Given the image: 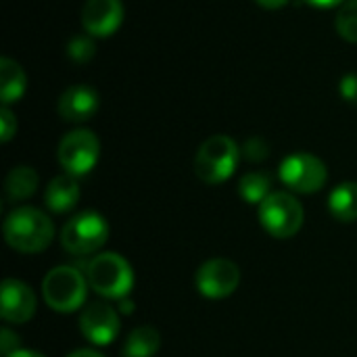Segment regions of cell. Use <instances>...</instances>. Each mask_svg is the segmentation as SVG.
<instances>
[{"label": "cell", "instance_id": "1", "mask_svg": "<svg viewBox=\"0 0 357 357\" xmlns=\"http://www.w3.org/2000/svg\"><path fill=\"white\" fill-rule=\"evenodd\" d=\"M54 236L50 218L36 207H17L4 220V241L19 253H40Z\"/></svg>", "mask_w": 357, "mask_h": 357}, {"label": "cell", "instance_id": "2", "mask_svg": "<svg viewBox=\"0 0 357 357\" xmlns=\"http://www.w3.org/2000/svg\"><path fill=\"white\" fill-rule=\"evenodd\" d=\"M88 284L105 299H126L134 289V270L119 253H100L86 268Z\"/></svg>", "mask_w": 357, "mask_h": 357}, {"label": "cell", "instance_id": "3", "mask_svg": "<svg viewBox=\"0 0 357 357\" xmlns=\"http://www.w3.org/2000/svg\"><path fill=\"white\" fill-rule=\"evenodd\" d=\"M88 278L71 266H59L50 270L42 282V295L50 310L59 314L77 312L88 295Z\"/></svg>", "mask_w": 357, "mask_h": 357}, {"label": "cell", "instance_id": "4", "mask_svg": "<svg viewBox=\"0 0 357 357\" xmlns=\"http://www.w3.org/2000/svg\"><path fill=\"white\" fill-rule=\"evenodd\" d=\"M238 159H241L238 144L230 136L218 134L207 138L199 146L195 157V172L207 184H222L234 174Z\"/></svg>", "mask_w": 357, "mask_h": 357}, {"label": "cell", "instance_id": "5", "mask_svg": "<svg viewBox=\"0 0 357 357\" xmlns=\"http://www.w3.org/2000/svg\"><path fill=\"white\" fill-rule=\"evenodd\" d=\"M305 213L291 192H272L259 205V224L274 238H291L303 226Z\"/></svg>", "mask_w": 357, "mask_h": 357}, {"label": "cell", "instance_id": "6", "mask_svg": "<svg viewBox=\"0 0 357 357\" xmlns=\"http://www.w3.org/2000/svg\"><path fill=\"white\" fill-rule=\"evenodd\" d=\"M109 238V224L96 211L73 215L61 230V245L71 255L96 253Z\"/></svg>", "mask_w": 357, "mask_h": 357}, {"label": "cell", "instance_id": "7", "mask_svg": "<svg viewBox=\"0 0 357 357\" xmlns=\"http://www.w3.org/2000/svg\"><path fill=\"white\" fill-rule=\"evenodd\" d=\"M278 176L284 182L287 188L301 192V195H312L324 188L328 180V172L322 159L310 153H293L289 155L280 167Z\"/></svg>", "mask_w": 357, "mask_h": 357}, {"label": "cell", "instance_id": "8", "mask_svg": "<svg viewBox=\"0 0 357 357\" xmlns=\"http://www.w3.org/2000/svg\"><path fill=\"white\" fill-rule=\"evenodd\" d=\"M100 157V142L90 130H73L59 144V163L69 176H86Z\"/></svg>", "mask_w": 357, "mask_h": 357}, {"label": "cell", "instance_id": "9", "mask_svg": "<svg viewBox=\"0 0 357 357\" xmlns=\"http://www.w3.org/2000/svg\"><path fill=\"white\" fill-rule=\"evenodd\" d=\"M197 291L207 299H226L241 284V270L226 257L207 259L195 276Z\"/></svg>", "mask_w": 357, "mask_h": 357}, {"label": "cell", "instance_id": "10", "mask_svg": "<svg viewBox=\"0 0 357 357\" xmlns=\"http://www.w3.org/2000/svg\"><path fill=\"white\" fill-rule=\"evenodd\" d=\"M82 335L96 347H107L119 335V314L107 303H92L79 316Z\"/></svg>", "mask_w": 357, "mask_h": 357}, {"label": "cell", "instance_id": "11", "mask_svg": "<svg viewBox=\"0 0 357 357\" xmlns=\"http://www.w3.org/2000/svg\"><path fill=\"white\" fill-rule=\"evenodd\" d=\"M38 307L33 291L15 278H6L0 291V316L10 324H25L33 318Z\"/></svg>", "mask_w": 357, "mask_h": 357}, {"label": "cell", "instance_id": "12", "mask_svg": "<svg viewBox=\"0 0 357 357\" xmlns=\"http://www.w3.org/2000/svg\"><path fill=\"white\" fill-rule=\"evenodd\" d=\"M123 21L121 0H86L82 8V25L88 36L107 38L119 29Z\"/></svg>", "mask_w": 357, "mask_h": 357}, {"label": "cell", "instance_id": "13", "mask_svg": "<svg viewBox=\"0 0 357 357\" xmlns=\"http://www.w3.org/2000/svg\"><path fill=\"white\" fill-rule=\"evenodd\" d=\"M98 105H100V100H98V94L94 88L82 86V84L71 86L59 98V115L65 121L79 123V121L90 119L98 111Z\"/></svg>", "mask_w": 357, "mask_h": 357}, {"label": "cell", "instance_id": "14", "mask_svg": "<svg viewBox=\"0 0 357 357\" xmlns=\"http://www.w3.org/2000/svg\"><path fill=\"white\" fill-rule=\"evenodd\" d=\"M79 201V184L75 176L61 174L50 180L44 192V203L52 213H67Z\"/></svg>", "mask_w": 357, "mask_h": 357}, {"label": "cell", "instance_id": "15", "mask_svg": "<svg viewBox=\"0 0 357 357\" xmlns=\"http://www.w3.org/2000/svg\"><path fill=\"white\" fill-rule=\"evenodd\" d=\"M27 88V77L21 69V65L8 56L0 59V98L2 105L8 107L25 94Z\"/></svg>", "mask_w": 357, "mask_h": 357}, {"label": "cell", "instance_id": "16", "mask_svg": "<svg viewBox=\"0 0 357 357\" xmlns=\"http://www.w3.org/2000/svg\"><path fill=\"white\" fill-rule=\"evenodd\" d=\"M328 211L339 222H356L357 182H343L328 195Z\"/></svg>", "mask_w": 357, "mask_h": 357}, {"label": "cell", "instance_id": "17", "mask_svg": "<svg viewBox=\"0 0 357 357\" xmlns=\"http://www.w3.org/2000/svg\"><path fill=\"white\" fill-rule=\"evenodd\" d=\"M161 347V335L153 326H138L130 333L123 357H153Z\"/></svg>", "mask_w": 357, "mask_h": 357}, {"label": "cell", "instance_id": "18", "mask_svg": "<svg viewBox=\"0 0 357 357\" xmlns=\"http://www.w3.org/2000/svg\"><path fill=\"white\" fill-rule=\"evenodd\" d=\"M36 188H38V172L27 165L13 167L4 180V190L10 201L29 199L36 192Z\"/></svg>", "mask_w": 357, "mask_h": 357}, {"label": "cell", "instance_id": "19", "mask_svg": "<svg viewBox=\"0 0 357 357\" xmlns=\"http://www.w3.org/2000/svg\"><path fill=\"white\" fill-rule=\"evenodd\" d=\"M238 195L249 205H261L272 195V176L266 172L245 174L238 182Z\"/></svg>", "mask_w": 357, "mask_h": 357}, {"label": "cell", "instance_id": "20", "mask_svg": "<svg viewBox=\"0 0 357 357\" xmlns=\"http://www.w3.org/2000/svg\"><path fill=\"white\" fill-rule=\"evenodd\" d=\"M335 27L347 42L357 44V0H347L345 4H341Z\"/></svg>", "mask_w": 357, "mask_h": 357}, {"label": "cell", "instance_id": "21", "mask_svg": "<svg viewBox=\"0 0 357 357\" xmlns=\"http://www.w3.org/2000/svg\"><path fill=\"white\" fill-rule=\"evenodd\" d=\"M94 54H96V44L90 36H75L67 44V56L77 65L90 63Z\"/></svg>", "mask_w": 357, "mask_h": 357}, {"label": "cell", "instance_id": "22", "mask_svg": "<svg viewBox=\"0 0 357 357\" xmlns=\"http://www.w3.org/2000/svg\"><path fill=\"white\" fill-rule=\"evenodd\" d=\"M243 155L249 161H264L270 155V146L261 138H249L245 149H243Z\"/></svg>", "mask_w": 357, "mask_h": 357}, {"label": "cell", "instance_id": "23", "mask_svg": "<svg viewBox=\"0 0 357 357\" xmlns=\"http://www.w3.org/2000/svg\"><path fill=\"white\" fill-rule=\"evenodd\" d=\"M0 126H2L0 138H2V142H8L13 138V134L17 132V119L8 111V107H2V111H0Z\"/></svg>", "mask_w": 357, "mask_h": 357}, {"label": "cell", "instance_id": "24", "mask_svg": "<svg viewBox=\"0 0 357 357\" xmlns=\"http://www.w3.org/2000/svg\"><path fill=\"white\" fill-rule=\"evenodd\" d=\"M341 96L349 102H357V73H347L341 79Z\"/></svg>", "mask_w": 357, "mask_h": 357}, {"label": "cell", "instance_id": "25", "mask_svg": "<svg viewBox=\"0 0 357 357\" xmlns=\"http://www.w3.org/2000/svg\"><path fill=\"white\" fill-rule=\"evenodd\" d=\"M0 349H2V354H4V357L10 356L13 351H17L19 349V337L15 335V333H10L8 328H4L2 331V335H0Z\"/></svg>", "mask_w": 357, "mask_h": 357}, {"label": "cell", "instance_id": "26", "mask_svg": "<svg viewBox=\"0 0 357 357\" xmlns=\"http://www.w3.org/2000/svg\"><path fill=\"white\" fill-rule=\"evenodd\" d=\"M305 2H310L312 6H318V8H333V6L345 4L347 0H305Z\"/></svg>", "mask_w": 357, "mask_h": 357}, {"label": "cell", "instance_id": "27", "mask_svg": "<svg viewBox=\"0 0 357 357\" xmlns=\"http://www.w3.org/2000/svg\"><path fill=\"white\" fill-rule=\"evenodd\" d=\"M255 2H257L259 6H264V8H272V10H274V8H280V6H284L289 0H255Z\"/></svg>", "mask_w": 357, "mask_h": 357}, {"label": "cell", "instance_id": "28", "mask_svg": "<svg viewBox=\"0 0 357 357\" xmlns=\"http://www.w3.org/2000/svg\"><path fill=\"white\" fill-rule=\"evenodd\" d=\"M67 357H105V356H102V354H98V351H94V349H77V351L69 354Z\"/></svg>", "mask_w": 357, "mask_h": 357}, {"label": "cell", "instance_id": "29", "mask_svg": "<svg viewBox=\"0 0 357 357\" xmlns=\"http://www.w3.org/2000/svg\"><path fill=\"white\" fill-rule=\"evenodd\" d=\"M6 357H44L42 354H38V351H31V349H17V351H13L10 356Z\"/></svg>", "mask_w": 357, "mask_h": 357}, {"label": "cell", "instance_id": "30", "mask_svg": "<svg viewBox=\"0 0 357 357\" xmlns=\"http://www.w3.org/2000/svg\"><path fill=\"white\" fill-rule=\"evenodd\" d=\"M119 303H121V312H123V314H132L134 303H132V301H128V297H126V299H121Z\"/></svg>", "mask_w": 357, "mask_h": 357}]
</instances>
